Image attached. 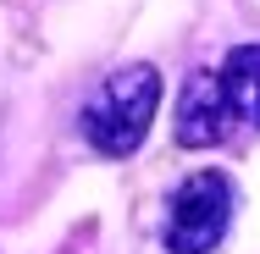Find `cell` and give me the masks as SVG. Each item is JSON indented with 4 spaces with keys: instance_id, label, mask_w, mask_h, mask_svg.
Wrapping results in <instances>:
<instances>
[{
    "instance_id": "cell-4",
    "label": "cell",
    "mask_w": 260,
    "mask_h": 254,
    "mask_svg": "<svg viewBox=\"0 0 260 254\" xmlns=\"http://www.w3.org/2000/svg\"><path fill=\"white\" fill-rule=\"evenodd\" d=\"M221 89L233 116H244L249 127H260V45H238L221 66Z\"/></svg>"
},
{
    "instance_id": "cell-1",
    "label": "cell",
    "mask_w": 260,
    "mask_h": 254,
    "mask_svg": "<svg viewBox=\"0 0 260 254\" xmlns=\"http://www.w3.org/2000/svg\"><path fill=\"white\" fill-rule=\"evenodd\" d=\"M155 105H160V72L150 61L116 66L100 89L83 100V111H78L83 138L100 155H133L144 144L150 122H155Z\"/></svg>"
},
{
    "instance_id": "cell-3",
    "label": "cell",
    "mask_w": 260,
    "mask_h": 254,
    "mask_svg": "<svg viewBox=\"0 0 260 254\" xmlns=\"http://www.w3.org/2000/svg\"><path fill=\"white\" fill-rule=\"evenodd\" d=\"M233 127V105H227V89H221V72H188L183 78V94H177V116H172V138L183 150H210L221 144Z\"/></svg>"
},
{
    "instance_id": "cell-2",
    "label": "cell",
    "mask_w": 260,
    "mask_h": 254,
    "mask_svg": "<svg viewBox=\"0 0 260 254\" xmlns=\"http://www.w3.org/2000/svg\"><path fill=\"white\" fill-rule=\"evenodd\" d=\"M233 221V183L221 171H194L166 210V254H210Z\"/></svg>"
}]
</instances>
